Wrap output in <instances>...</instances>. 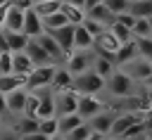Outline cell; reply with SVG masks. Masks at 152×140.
<instances>
[{
  "mask_svg": "<svg viewBox=\"0 0 152 140\" xmlns=\"http://www.w3.org/2000/svg\"><path fill=\"white\" fill-rule=\"evenodd\" d=\"M135 81L128 76V74H124L121 69H114L107 78H104V88L109 90V95H114V97H126V95H133L135 93Z\"/></svg>",
  "mask_w": 152,
  "mask_h": 140,
  "instance_id": "obj_1",
  "label": "cell"
},
{
  "mask_svg": "<svg viewBox=\"0 0 152 140\" xmlns=\"http://www.w3.org/2000/svg\"><path fill=\"white\" fill-rule=\"evenodd\" d=\"M71 90H76L78 95H97L100 90H104V78H100L93 69H88L71 78Z\"/></svg>",
  "mask_w": 152,
  "mask_h": 140,
  "instance_id": "obj_2",
  "label": "cell"
},
{
  "mask_svg": "<svg viewBox=\"0 0 152 140\" xmlns=\"http://www.w3.org/2000/svg\"><path fill=\"white\" fill-rule=\"evenodd\" d=\"M55 66H57V64L33 66V69L24 76V88H26V90H43V88H50V81H52V74H55Z\"/></svg>",
  "mask_w": 152,
  "mask_h": 140,
  "instance_id": "obj_3",
  "label": "cell"
},
{
  "mask_svg": "<svg viewBox=\"0 0 152 140\" xmlns=\"http://www.w3.org/2000/svg\"><path fill=\"white\" fill-rule=\"evenodd\" d=\"M93 50H71L66 57H64V69L71 74V76H76V74H83V71H88L90 69V64H93Z\"/></svg>",
  "mask_w": 152,
  "mask_h": 140,
  "instance_id": "obj_4",
  "label": "cell"
},
{
  "mask_svg": "<svg viewBox=\"0 0 152 140\" xmlns=\"http://www.w3.org/2000/svg\"><path fill=\"white\" fill-rule=\"evenodd\" d=\"M121 71H124V74H128L135 83H140V81H147V78L152 76V64H150V59H147V57L135 55L131 62H126V64L121 66Z\"/></svg>",
  "mask_w": 152,
  "mask_h": 140,
  "instance_id": "obj_5",
  "label": "cell"
},
{
  "mask_svg": "<svg viewBox=\"0 0 152 140\" xmlns=\"http://www.w3.org/2000/svg\"><path fill=\"white\" fill-rule=\"evenodd\" d=\"M119 45H121V43L109 33V28L100 31V33L93 38V52H95V55H100V57H109V59H112Z\"/></svg>",
  "mask_w": 152,
  "mask_h": 140,
  "instance_id": "obj_6",
  "label": "cell"
},
{
  "mask_svg": "<svg viewBox=\"0 0 152 140\" xmlns=\"http://www.w3.org/2000/svg\"><path fill=\"white\" fill-rule=\"evenodd\" d=\"M76 104H78V93L76 90H62V93H55V116H62V114H74L76 112Z\"/></svg>",
  "mask_w": 152,
  "mask_h": 140,
  "instance_id": "obj_7",
  "label": "cell"
},
{
  "mask_svg": "<svg viewBox=\"0 0 152 140\" xmlns=\"http://www.w3.org/2000/svg\"><path fill=\"white\" fill-rule=\"evenodd\" d=\"M104 109V102L97 97V95H78V104H76V114L88 121L90 116H95L97 112Z\"/></svg>",
  "mask_w": 152,
  "mask_h": 140,
  "instance_id": "obj_8",
  "label": "cell"
},
{
  "mask_svg": "<svg viewBox=\"0 0 152 140\" xmlns=\"http://www.w3.org/2000/svg\"><path fill=\"white\" fill-rule=\"evenodd\" d=\"M45 33H50V38L59 45V50L64 52V57L74 50V24H64V26H59V28H52V31H45Z\"/></svg>",
  "mask_w": 152,
  "mask_h": 140,
  "instance_id": "obj_9",
  "label": "cell"
},
{
  "mask_svg": "<svg viewBox=\"0 0 152 140\" xmlns=\"http://www.w3.org/2000/svg\"><path fill=\"white\" fill-rule=\"evenodd\" d=\"M114 116H116V112L114 109H102V112H97L95 116H90L86 123L90 126V131L93 133H100V135H107L109 133V128H112V121H114Z\"/></svg>",
  "mask_w": 152,
  "mask_h": 140,
  "instance_id": "obj_10",
  "label": "cell"
},
{
  "mask_svg": "<svg viewBox=\"0 0 152 140\" xmlns=\"http://www.w3.org/2000/svg\"><path fill=\"white\" fill-rule=\"evenodd\" d=\"M38 93V109H36V116L38 119H48V116H55V93L50 88H43V90H36Z\"/></svg>",
  "mask_w": 152,
  "mask_h": 140,
  "instance_id": "obj_11",
  "label": "cell"
},
{
  "mask_svg": "<svg viewBox=\"0 0 152 140\" xmlns=\"http://www.w3.org/2000/svg\"><path fill=\"white\" fill-rule=\"evenodd\" d=\"M24 52H26V57L31 59V64L33 66H45V64H55L52 59H50V55L36 43V38H28V43H26V47H24Z\"/></svg>",
  "mask_w": 152,
  "mask_h": 140,
  "instance_id": "obj_12",
  "label": "cell"
},
{
  "mask_svg": "<svg viewBox=\"0 0 152 140\" xmlns=\"http://www.w3.org/2000/svg\"><path fill=\"white\" fill-rule=\"evenodd\" d=\"M26 93H28V90H26L24 85L5 93V109H7L10 114H21V112H24V102H26Z\"/></svg>",
  "mask_w": 152,
  "mask_h": 140,
  "instance_id": "obj_13",
  "label": "cell"
},
{
  "mask_svg": "<svg viewBox=\"0 0 152 140\" xmlns=\"http://www.w3.org/2000/svg\"><path fill=\"white\" fill-rule=\"evenodd\" d=\"M21 33H26L28 38H38L43 33V26H40V17L28 7L24 9V21H21Z\"/></svg>",
  "mask_w": 152,
  "mask_h": 140,
  "instance_id": "obj_14",
  "label": "cell"
},
{
  "mask_svg": "<svg viewBox=\"0 0 152 140\" xmlns=\"http://www.w3.org/2000/svg\"><path fill=\"white\" fill-rule=\"evenodd\" d=\"M36 43H38V45L50 55V59H52L55 64H62V62H64V52H62V50H59V45L50 38V33H45V31H43V33L36 38Z\"/></svg>",
  "mask_w": 152,
  "mask_h": 140,
  "instance_id": "obj_15",
  "label": "cell"
},
{
  "mask_svg": "<svg viewBox=\"0 0 152 140\" xmlns=\"http://www.w3.org/2000/svg\"><path fill=\"white\" fill-rule=\"evenodd\" d=\"M83 14H86L88 19H93V21L102 24L104 28H107V26H109V24L116 19V14H112V12H109V9H107L102 2H100V5H95V7H88V9H83Z\"/></svg>",
  "mask_w": 152,
  "mask_h": 140,
  "instance_id": "obj_16",
  "label": "cell"
},
{
  "mask_svg": "<svg viewBox=\"0 0 152 140\" xmlns=\"http://www.w3.org/2000/svg\"><path fill=\"white\" fill-rule=\"evenodd\" d=\"M71 74L62 66V69H57L55 66V74H52V81H50V90L52 93H62V90H69L71 88Z\"/></svg>",
  "mask_w": 152,
  "mask_h": 140,
  "instance_id": "obj_17",
  "label": "cell"
},
{
  "mask_svg": "<svg viewBox=\"0 0 152 140\" xmlns=\"http://www.w3.org/2000/svg\"><path fill=\"white\" fill-rule=\"evenodd\" d=\"M21 21H24V12L7 5L5 19H2V28H5V31H21Z\"/></svg>",
  "mask_w": 152,
  "mask_h": 140,
  "instance_id": "obj_18",
  "label": "cell"
},
{
  "mask_svg": "<svg viewBox=\"0 0 152 140\" xmlns=\"http://www.w3.org/2000/svg\"><path fill=\"white\" fill-rule=\"evenodd\" d=\"M135 55H138V52H135L133 40H126V43H121V45L116 47V52H114L112 62H114V66H124V64H126V62H131Z\"/></svg>",
  "mask_w": 152,
  "mask_h": 140,
  "instance_id": "obj_19",
  "label": "cell"
},
{
  "mask_svg": "<svg viewBox=\"0 0 152 140\" xmlns=\"http://www.w3.org/2000/svg\"><path fill=\"white\" fill-rule=\"evenodd\" d=\"M12 55V74L14 76H26L31 69H33V64H31V59L26 57V52L21 50V52H10Z\"/></svg>",
  "mask_w": 152,
  "mask_h": 140,
  "instance_id": "obj_20",
  "label": "cell"
},
{
  "mask_svg": "<svg viewBox=\"0 0 152 140\" xmlns=\"http://www.w3.org/2000/svg\"><path fill=\"white\" fill-rule=\"evenodd\" d=\"M131 38H152V19L150 17L133 19V24H131Z\"/></svg>",
  "mask_w": 152,
  "mask_h": 140,
  "instance_id": "obj_21",
  "label": "cell"
},
{
  "mask_svg": "<svg viewBox=\"0 0 152 140\" xmlns=\"http://www.w3.org/2000/svg\"><path fill=\"white\" fill-rule=\"evenodd\" d=\"M74 50H93V36L81 24H74Z\"/></svg>",
  "mask_w": 152,
  "mask_h": 140,
  "instance_id": "obj_22",
  "label": "cell"
},
{
  "mask_svg": "<svg viewBox=\"0 0 152 140\" xmlns=\"http://www.w3.org/2000/svg\"><path fill=\"white\" fill-rule=\"evenodd\" d=\"M5 40H7V50L10 52H21L28 43V36L21 31H5Z\"/></svg>",
  "mask_w": 152,
  "mask_h": 140,
  "instance_id": "obj_23",
  "label": "cell"
},
{
  "mask_svg": "<svg viewBox=\"0 0 152 140\" xmlns=\"http://www.w3.org/2000/svg\"><path fill=\"white\" fill-rule=\"evenodd\" d=\"M95 55V52H93ZM90 69L100 76V78H107L112 71H114V62L109 59V57H100V55H95L93 57V64H90Z\"/></svg>",
  "mask_w": 152,
  "mask_h": 140,
  "instance_id": "obj_24",
  "label": "cell"
},
{
  "mask_svg": "<svg viewBox=\"0 0 152 140\" xmlns=\"http://www.w3.org/2000/svg\"><path fill=\"white\" fill-rule=\"evenodd\" d=\"M83 123V119L74 112V114H62V116H57V133L59 135H64V133H69L71 128H76V126H81Z\"/></svg>",
  "mask_w": 152,
  "mask_h": 140,
  "instance_id": "obj_25",
  "label": "cell"
},
{
  "mask_svg": "<svg viewBox=\"0 0 152 140\" xmlns=\"http://www.w3.org/2000/svg\"><path fill=\"white\" fill-rule=\"evenodd\" d=\"M128 14L133 19L152 17V0H133V2H128Z\"/></svg>",
  "mask_w": 152,
  "mask_h": 140,
  "instance_id": "obj_26",
  "label": "cell"
},
{
  "mask_svg": "<svg viewBox=\"0 0 152 140\" xmlns=\"http://www.w3.org/2000/svg\"><path fill=\"white\" fill-rule=\"evenodd\" d=\"M59 12L64 14V19H66L69 24H81L83 17H86L81 7H74V5H69V2H59Z\"/></svg>",
  "mask_w": 152,
  "mask_h": 140,
  "instance_id": "obj_27",
  "label": "cell"
},
{
  "mask_svg": "<svg viewBox=\"0 0 152 140\" xmlns=\"http://www.w3.org/2000/svg\"><path fill=\"white\" fill-rule=\"evenodd\" d=\"M59 2L62 0H40V2H33L31 9L38 14V17H48L52 12H59Z\"/></svg>",
  "mask_w": 152,
  "mask_h": 140,
  "instance_id": "obj_28",
  "label": "cell"
},
{
  "mask_svg": "<svg viewBox=\"0 0 152 140\" xmlns=\"http://www.w3.org/2000/svg\"><path fill=\"white\" fill-rule=\"evenodd\" d=\"M64 24H69V21L64 19L62 12H52V14H48V17H40L43 31H52V28H59V26H64Z\"/></svg>",
  "mask_w": 152,
  "mask_h": 140,
  "instance_id": "obj_29",
  "label": "cell"
},
{
  "mask_svg": "<svg viewBox=\"0 0 152 140\" xmlns=\"http://www.w3.org/2000/svg\"><path fill=\"white\" fill-rule=\"evenodd\" d=\"M24 85V78L21 76H14V74H0V93H10L14 88H21Z\"/></svg>",
  "mask_w": 152,
  "mask_h": 140,
  "instance_id": "obj_30",
  "label": "cell"
},
{
  "mask_svg": "<svg viewBox=\"0 0 152 140\" xmlns=\"http://www.w3.org/2000/svg\"><path fill=\"white\" fill-rule=\"evenodd\" d=\"M38 131V116H21L17 121V135H26V133H33Z\"/></svg>",
  "mask_w": 152,
  "mask_h": 140,
  "instance_id": "obj_31",
  "label": "cell"
},
{
  "mask_svg": "<svg viewBox=\"0 0 152 140\" xmlns=\"http://www.w3.org/2000/svg\"><path fill=\"white\" fill-rule=\"evenodd\" d=\"M107 28H109V33H112V36H114V38H116L119 43H126V40H131V31H128V26L119 24L116 19H114V21H112V24H109Z\"/></svg>",
  "mask_w": 152,
  "mask_h": 140,
  "instance_id": "obj_32",
  "label": "cell"
},
{
  "mask_svg": "<svg viewBox=\"0 0 152 140\" xmlns=\"http://www.w3.org/2000/svg\"><path fill=\"white\" fill-rule=\"evenodd\" d=\"M38 133L52 138L57 135V116H48V119H38Z\"/></svg>",
  "mask_w": 152,
  "mask_h": 140,
  "instance_id": "obj_33",
  "label": "cell"
},
{
  "mask_svg": "<svg viewBox=\"0 0 152 140\" xmlns=\"http://www.w3.org/2000/svg\"><path fill=\"white\" fill-rule=\"evenodd\" d=\"M133 45H135V52L140 57H152V38H131Z\"/></svg>",
  "mask_w": 152,
  "mask_h": 140,
  "instance_id": "obj_34",
  "label": "cell"
},
{
  "mask_svg": "<svg viewBox=\"0 0 152 140\" xmlns=\"http://www.w3.org/2000/svg\"><path fill=\"white\" fill-rule=\"evenodd\" d=\"M90 133H93V131H90V126L83 121L81 126H76V128H71L69 133H64V140H86Z\"/></svg>",
  "mask_w": 152,
  "mask_h": 140,
  "instance_id": "obj_35",
  "label": "cell"
},
{
  "mask_svg": "<svg viewBox=\"0 0 152 140\" xmlns=\"http://www.w3.org/2000/svg\"><path fill=\"white\" fill-rule=\"evenodd\" d=\"M102 5L112 12V14H121L128 12V0H102Z\"/></svg>",
  "mask_w": 152,
  "mask_h": 140,
  "instance_id": "obj_36",
  "label": "cell"
},
{
  "mask_svg": "<svg viewBox=\"0 0 152 140\" xmlns=\"http://www.w3.org/2000/svg\"><path fill=\"white\" fill-rule=\"evenodd\" d=\"M81 26H83V28H86V31H88V33H90L93 38H95V36H97L100 31H104V26H102V24H97V21H93V19H88V17H83Z\"/></svg>",
  "mask_w": 152,
  "mask_h": 140,
  "instance_id": "obj_37",
  "label": "cell"
},
{
  "mask_svg": "<svg viewBox=\"0 0 152 140\" xmlns=\"http://www.w3.org/2000/svg\"><path fill=\"white\" fill-rule=\"evenodd\" d=\"M7 5H10V7H17V9L24 12V9H28L33 2H31V0H7Z\"/></svg>",
  "mask_w": 152,
  "mask_h": 140,
  "instance_id": "obj_38",
  "label": "cell"
},
{
  "mask_svg": "<svg viewBox=\"0 0 152 140\" xmlns=\"http://www.w3.org/2000/svg\"><path fill=\"white\" fill-rule=\"evenodd\" d=\"M19 140H50V138H48V135H43V133H38V131H33V133L19 135Z\"/></svg>",
  "mask_w": 152,
  "mask_h": 140,
  "instance_id": "obj_39",
  "label": "cell"
},
{
  "mask_svg": "<svg viewBox=\"0 0 152 140\" xmlns=\"http://www.w3.org/2000/svg\"><path fill=\"white\" fill-rule=\"evenodd\" d=\"M0 140H19V135L14 131H0Z\"/></svg>",
  "mask_w": 152,
  "mask_h": 140,
  "instance_id": "obj_40",
  "label": "cell"
},
{
  "mask_svg": "<svg viewBox=\"0 0 152 140\" xmlns=\"http://www.w3.org/2000/svg\"><path fill=\"white\" fill-rule=\"evenodd\" d=\"M7 50V40H5V28L0 26V52H5Z\"/></svg>",
  "mask_w": 152,
  "mask_h": 140,
  "instance_id": "obj_41",
  "label": "cell"
},
{
  "mask_svg": "<svg viewBox=\"0 0 152 140\" xmlns=\"http://www.w3.org/2000/svg\"><path fill=\"white\" fill-rule=\"evenodd\" d=\"M102 0H83V9H88V7H95V5H100Z\"/></svg>",
  "mask_w": 152,
  "mask_h": 140,
  "instance_id": "obj_42",
  "label": "cell"
},
{
  "mask_svg": "<svg viewBox=\"0 0 152 140\" xmlns=\"http://www.w3.org/2000/svg\"><path fill=\"white\" fill-rule=\"evenodd\" d=\"M62 2H69V5H74V7H81V9H83V0H62Z\"/></svg>",
  "mask_w": 152,
  "mask_h": 140,
  "instance_id": "obj_43",
  "label": "cell"
},
{
  "mask_svg": "<svg viewBox=\"0 0 152 140\" xmlns=\"http://www.w3.org/2000/svg\"><path fill=\"white\" fill-rule=\"evenodd\" d=\"M5 112H7V109H5V95L0 93V114H5Z\"/></svg>",
  "mask_w": 152,
  "mask_h": 140,
  "instance_id": "obj_44",
  "label": "cell"
},
{
  "mask_svg": "<svg viewBox=\"0 0 152 140\" xmlns=\"http://www.w3.org/2000/svg\"><path fill=\"white\" fill-rule=\"evenodd\" d=\"M5 9H7V5H0V26H2V19H5Z\"/></svg>",
  "mask_w": 152,
  "mask_h": 140,
  "instance_id": "obj_45",
  "label": "cell"
},
{
  "mask_svg": "<svg viewBox=\"0 0 152 140\" xmlns=\"http://www.w3.org/2000/svg\"><path fill=\"white\" fill-rule=\"evenodd\" d=\"M100 138H102V135H100V133H90V135H88V138H86V140H100Z\"/></svg>",
  "mask_w": 152,
  "mask_h": 140,
  "instance_id": "obj_46",
  "label": "cell"
},
{
  "mask_svg": "<svg viewBox=\"0 0 152 140\" xmlns=\"http://www.w3.org/2000/svg\"><path fill=\"white\" fill-rule=\"evenodd\" d=\"M50 140H64V135H59V133H57V135H52Z\"/></svg>",
  "mask_w": 152,
  "mask_h": 140,
  "instance_id": "obj_47",
  "label": "cell"
},
{
  "mask_svg": "<svg viewBox=\"0 0 152 140\" xmlns=\"http://www.w3.org/2000/svg\"><path fill=\"white\" fill-rule=\"evenodd\" d=\"M100 140H116V138H112V135H102Z\"/></svg>",
  "mask_w": 152,
  "mask_h": 140,
  "instance_id": "obj_48",
  "label": "cell"
},
{
  "mask_svg": "<svg viewBox=\"0 0 152 140\" xmlns=\"http://www.w3.org/2000/svg\"><path fill=\"white\" fill-rule=\"evenodd\" d=\"M0 5H7V0H0Z\"/></svg>",
  "mask_w": 152,
  "mask_h": 140,
  "instance_id": "obj_49",
  "label": "cell"
},
{
  "mask_svg": "<svg viewBox=\"0 0 152 140\" xmlns=\"http://www.w3.org/2000/svg\"><path fill=\"white\" fill-rule=\"evenodd\" d=\"M31 2H40V0H31Z\"/></svg>",
  "mask_w": 152,
  "mask_h": 140,
  "instance_id": "obj_50",
  "label": "cell"
},
{
  "mask_svg": "<svg viewBox=\"0 0 152 140\" xmlns=\"http://www.w3.org/2000/svg\"><path fill=\"white\" fill-rule=\"evenodd\" d=\"M128 2H133V0H128Z\"/></svg>",
  "mask_w": 152,
  "mask_h": 140,
  "instance_id": "obj_51",
  "label": "cell"
}]
</instances>
